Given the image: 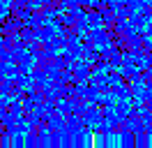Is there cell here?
Wrapping results in <instances>:
<instances>
[{"label": "cell", "mask_w": 152, "mask_h": 148, "mask_svg": "<svg viewBox=\"0 0 152 148\" xmlns=\"http://www.w3.org/2000/svg\"><path fill=\"white\" fill-rule=\"evenodd\" d=\"M118 137H120V146L122 148H134L136 146V134H134L132 130H122Z\"/></svg>", "instance_id": "obj_1"}]
</instances>
